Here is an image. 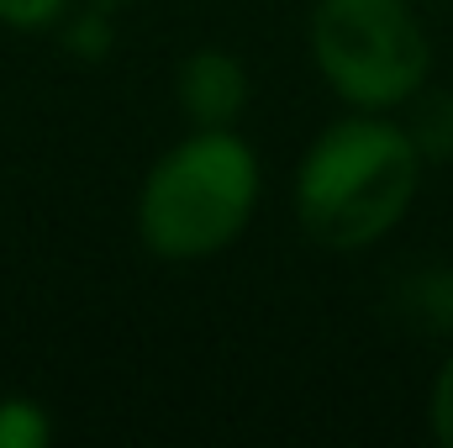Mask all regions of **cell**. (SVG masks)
I'll list each match as a JSON object with an SVG mask.
<instances>
[{"instance_id": "obj_4", "label": "cell", "mask_w": 453, "mask_h": 448, "mask_svg": "<svg viewBox=\"0 0 453 448\" xmlns=\"http://www.w3.org/2000/svg\"><path fill=\"white\" fill-rule=\"evenodd\" d=\"M242 96H248V80H242L237 58H226V53H196V58H185V69H180V101H185L190 121L222 127V121H232V116L242 112Z\"/></svg>"}, {"instance_id": "obj_2", "label": "cell", "mask_w": 453, "mask_h": 448, "mask_svg": "<svg viewBox=\"0 0 453 448\" xmlns=\"http://www.w3.org/2000/svg\"><path fill=\"white\" fill-rule=\"evenodd\" d=\"M258 169L253 153L226 132H196L180 143L142 190V237L164 259H201L226 248L253 217Z\"/></svg>"}, {"instance_id": "obj_3", "label": "cell", "mask_w": 453, "mask_h": 448, "mask_svg": "<svg viewBox=\"0 0 453 448\" xmlns=\"http://www.w3.org/2000/svg\"><path fill=\"white\" fill-rule=\"evenodd\" d=\"M311 48L338 96L358 106H395L427 74V37L401 0H322Z\"/></svg>"}, {"instance_id": "obj_8", "label": "cell", "mask_w": 453, "mask_h": 448, "mask_svg": "<svg viewBox=\"0 0 453 448\" xmlns=\"http://www.w3.org/2000/svg\"><path fill=\"white\" fill-rule=\"evenodd\" d=\"M433 428H438V438L453 448V359L443 364L438 390H433Z\"/></svg>"}, {"instance_id": "obj_7", "label": "cell", "mask_w": 453, "mask_h": 448, "mask_svg": "<svg viewBox=\"0 0 453 448\" xmlns=\"http://www.w3.org/2000/svg\"><path fill=\"white\" fill-rule=\"evenodd\" d=\"M64 0H0V21L5 27H42L58 16Z\"/></svg>"}, {"instance_id": "obj_5", "label": "cell", "mask_w": 453, "mask_h": 448, "mask_svg": "<svg viewBox=\"0 0 453 448\" xmlns=\"http://www.w3.org/2000/svg\"><path fill=\"white\" fill-rule=\"evenodd\" d=\"M411 143H417V153H422V158H443V164L453 158V90L427 96V101L417 106Z\"/></svg>"}, {"instance_id": "obj_6", "label": "cell", "mask_w": 453, "mask_h": 448, "mask_svg": "<svg viewBox=\"0 0 453 448\" xmlns=\"http://www.w3.org/2000/svg\"><path fill=\"white\" fill-rule=\"evenodd\" d=\"M42 444H48V417H42V406H32V401H21V396L0 401V448H42Z\"/></svg>"}, {"instance_id": "obj_1", "label": "cell", "mask_w": 453, "mask_h": 448, "mask_svg": "<svg viewBox=\"0 0 453 448\" xmlns=\"http://www.w3.org/2000/svg\"><path fill=\"white\" fill-rule=\"evenodd\" d=\"M417 143L390 121H338L301 164V227L322 248H364L401 222L417 190Z\"/></svg>"}]
</instances>
